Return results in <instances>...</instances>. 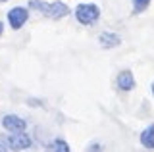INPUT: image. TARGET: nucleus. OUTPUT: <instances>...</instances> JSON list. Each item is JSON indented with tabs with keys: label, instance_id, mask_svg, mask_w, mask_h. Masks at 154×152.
Masks as SVG:
<instances>
[{
	"label": "nucleus",
	"instance_id": "9d476101",
	"mask_svg": "<svg viewBox=\"0 0 154 152\" xmlns=\"http://www.w3.org/2000/svg\"><path fill=\"white\" fill-rule=\"evenodd\" d=\"M150 2H152V0H133V12L135 14L144 12L148 6H150Z\"/></svg>",
	"mask_w": 154,
	"mask_h": 152
},
{
	"label": "nucleus",
	"instance_id": "4468645a",
	"mask_svg": "<svg viewBox=\"0 0 154 152\" xmlns=\"http://www.w3.org/2000/svg\"><path fill=\"white\" fill-rule=\"evenodd\" d=\"M150 89H152V94H154V81H152V85H150Z\"/></svg>",
	"mask_w": 154,
	"mask_h": 152
},
{
	"label": "nucleus",
	"instance_id": "39448f33",
	"mask_svg": "<svg viewBox=\"0 0 154 152\" xmlns=\"http://www.w3.org/2000/svg\"><path fill=\"white\" fill-rule=\"evenodd\" d=\"M8 144L14 152L27 150L31 148V137L27 133H12V135H8Z\"/></svg>",
	"mask_w": 154,
	"mask_h": 152
},
{
	"label": "nucleus",
	"instance_id": "f8f14e48",
	"mask_svg": "<svg viewBox=\"0 0 154 152\" xmlns=\"http://www.w3.org/2000/svg\"><path fill=\"white\" fill-rule=\"evenodd\" d=\"M0 152H8V148H4V144H0Z\"/></svg>",
	"mask_w": 154,
	"mask_h": 152
},
{
	"label": "nucleus",
	"instance_id": "f03ea898",
	"mask_svg": "<svg viewBox=\"0 0 154 152\" xmlns=\"http://www.w3.org/2000/svg\"><path fill=\"white\" fill-rule=\"evenodd\" d=\"M75 20L81 23V25H93L100 20V8L96 6L94 2H81L75 6Z\"/></svg>",
	"mask_w": 154,
	"mask_h": 152
},
{
	"label": "nucleus",
	"instance_id": "ddd939ff",
	"mask_svg": "<svg viewBox=\"0 0 154 152\" xmlns=\"http://www.w3.org/2000/svg\"><path fill=\"white\" fill-rule=\"evenodd\" d=\"M2 31H4V25H2V21H0V35H2Z\"/></svg>",
	"mask_w": 154,
	"mask_h": 152
},
{
	"label": "nucleus",
	"instance_id": "f257e3e1",
	"mask_svg": "<svg viewBox=\"0 0 154 152\" xmlns=\"http://www.w3.org/2000/svg\"><path fill=\"white\" fill-rule=\"evenodd\" d=\"M29 8H35L37 12H41L42 16L50 17V20H62V17L69 16V6L66 2H45V0H31L29 2Z\"/></svg>",
	"mask_w": 154,
	"mask_h": 152
},
{
	"label": "nucleus",
	"instance_id": "1a4fd4ad",
	"mask_svg": "<svg viewBox=\"0 0 154 152\" xmlns=\"http://www.w3.org/2000/svg\"><path fill=\"white\" fill-rule=\"evenodd\" d=\"M45 152H71V148L64 139H54V141H50L46 144Z\"/></svg>",
	"mask_w": 154,
	"mask_h": 152
},
{
	"label": "nucleus",
	"instance_id": "0eeeda50",
	"mask_svg": "<svg viewBox=\"0 0 154 152\" xmlns=\"http://www.w3.org/2000/svg\"><path fill=\"white\" fill-rule=\"evenodd\" d=\"M119 42H122L119 35H116L112 31H104L98 35V44L102 48H116V46H119Z\"/></svg>",
	"mask_w": 154,
	"mask_h": 152
},
{
	"label": "nucleus",
	"instance_id": "6e6552de",
	"mask_svg": "<svg viewBox=\"0 0 154 152\" xmlns=\"http://www.w3.org/2000/svg\"><path fill=\"white\" fill-rule=\"evenodd\" d=\"M139 141H141V144L144 146V148L154 150V121H152L148 127H144V129H143L141 137H139Z\"/></svg>",
	"mask_w": 154,
	"mask_h": 152
},
{
	"label": "nucleus",
	"instance_id": "20e7f679",
	"mask_svg": "<svg viewBox=\"0 0 154 152\" xmlns=\"http://www.w3.org/2000/svg\"><path fill=\"white\" fill-rule=\"evenodd\" d=\"M2 127L10 133H23L27 127V123L23 117L16 116V114H6V116L2 117Z\"/></svg>",
	"mask_w": 154,
	"mask_h": 152
},
{
	"label": "nucleus",
	"instance_id": "9b49d317",
	"mask_svg": "<svg viewBox=\"0 0 154 152\" xmlns=\"http://www.w3.org/2000/svg\"><path fill=\"white\" fill-rule=\"evenodd\" d=\"M87 152H102V144H100V142H93V144L87 148Z\"/></svg>",
	"mask_w": 154,
	"mask_h": 152
},
{
	"label": "nucleus",
	"instance_id": "423d86ee",
	"mask_svg": "<svg viewBox=\"0 0 154 152\" xmlns=\"http://www.w3.org/2000/svg\"><path fill=\"white\" fill-rule=\"evenodd\" d=\"M116 85H118V89L119 91H133L135 89V75H133V71L131 69H122L118 73V77H116Z\"/></svg>",
	"mask_w": 154,
	"mask_h": 152
},
{
	"label": "nucleus",
	"instance_id": "7ed1b4c3",
	"mask_svg": "<svg viewBox=\"0 0 154 152\" xmlns=\"http://www.w3.org/2000/svg\"><path fill=\"white\" fill-rule=\"evenodd\" d=\"M29 20V10L23 6H14L12 10L8 12V21H10V27L12 29H21L25 25V21Z\"/></svg>",
	"mask_w": 154,
	"mask_h": 152
},
{
	"label": "nucleus",
	"instance_id": "2eb2a0df",
	"mask_svg": "<svg viewBox=\"0 0 154 152\" xmlns=\"http://www.w3.org/2000/svg\"><path fill=\"white\" fill-rule=\"evenodd\" d=\"M0 2H6V0H0Z\"/></svg>",
	"mask_w": 154,
	"mask_h": 152
}]
</instances>
